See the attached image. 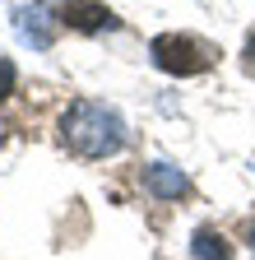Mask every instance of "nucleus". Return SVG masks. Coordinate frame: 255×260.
Returning a JSON list of instances; mask_svg holds the SVG:
<instances>
[{"instance_id":"1","label":"nucleus","mask_w":255,"mask_h":260,"mask_svg":"<svg viewBox=\"0 0 255 260\" xmlns=\"http://www.w3.org/2000/svg\"><path fill=\"white\" fill-rule=\"evenodd\" d=\"M60 135L79 158H112L125 149V121L107 103H75L60 121Z\"/></svg>"},{"instance_id":"2","label":"nucleus","mask_w":255,"mask_h":260,"mask_svg":"<svg viewBox=\"0 0 255 260\" xmlns=\"http://www.w3.org/2000/svg\"><path fill=\"white\" fill-rule=\"evenodd\" d=\"M149 56H153L158 70H167V75H204L218 60V47L195 38V32H158L149 42Z\"/></svg>"},{"instance_id":"3","label":"nucleus","mask_w":255,"mask_h":260,"mask_svg":"<svg viewBox=\"0 0 255 260\" xmlns=\"http://www.w3.org/2000/svg\"><path fill=\"white\" fill-rule=\"evenodd\" d=\"M14 32H19L23 47L47 51V47L56 42V19H51V10L42 5V0H33V5H19V10H14Z\"/></svg>"},{"instance_id":"4","label":"nucleus","mask_w":255,"mask_h":260,"mask_svg":"<svg viewBox=\"0 0 255 260\" xmlns=\"http://www.w3.org/2000/svg\"><path fill=\"white\" fill-rule=\"evenodd\" d=\"M60 23H70L75 32H112V28H121V19L107 10V5H98V0H60Z\"/></svg>"},{"instance_id":"5","label":"nucleus","mask_w":255,"mask_h":260,"mask_svg":"<svg viewBox=\"0 0 255 260\" xmlns=\"http://www.w3.org/2000/svg\"><path fill=\"white\" fill-rule=\"evenodd\" d=\"M144 186L158 195V200H181V195L190 190L186 172L172 168V162H153V168H144Z\"/></svg>"},{"instance_id":"6","label":"nucleus","mask_w":255,"mask_h":260,"mask_svg":"<svg viewBox=\"0 0 255 260\" xmlns=\"http://www.w3.org/2000/svg\"><path fill=\"white\" fill-rule=\"evenodd\" d=\"M190 251H195V260H232V242L223 233H213V228H200L190 237Z\"/></svg>"},{"instance_id":"7","label":"nucleus","mask_w":255,"mask_h":260,"mask_svg":"<svg viewBox=\"0 0 255 260\" xmlns=\"http://www.w3.org/2000/svg\"><path fill=\"white\" fill-rule=\"evenodd\" d=\"M10 88H14V65H10V60H0V103L10 98Z\"/></svg>"},{"instance_id":"8","label":"nucleus","mask_w":255,"mask_h":260,"mask_svg":"<svg viewBox=\"0 0 255 260\" xmlns=\"http://www.w3.org/2000/svg\"><path fill=\"white\" fill-rule=\"evenodd\" d=\"M246 75H255V32H250V42H246Z\"/></svg>"},{"instance_id":"9","label":"nucleus","mask_w":255,"mask_h":260,"mask_svg":"<svg viewBox=\"0 0 255 260\" xmlns=\"http://www.w3.org/2000/svg\"><path fill=\"white\" fill-rule=\"evenodd\" d=\"M250 242H255V223H250Z\"/></svg>"}]
</instances>
